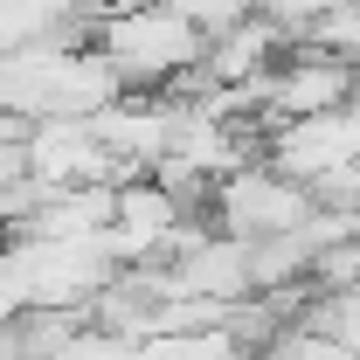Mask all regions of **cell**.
I'll use <instances>...</instances> for the list:
<instances>
[{
    "label": "cell",
    "instance_id": "cell-3",
    "mask_svg": "<svg viewBox=\"0 0 360 360\" xmlns=\"http://www.w3.org/2000/svg\"><path fill=\"white\" fill-rule=\"evenodd\" d=\"M354 90H360V63H340V56H326V49H291V63H277V70H270L264 125H277V118H319V111H340Z\"/></svg>",
    "mask_w": 360,
    "mask_h": 360
},
{
    "label": "cell",
    "instance_id": "cell-2",
    "mask_svg": "<svg viewBox=\"0 0 360 360\" xmlns=\"http://www.w3.org/2000/svg\"><path fill=\"white\" fill-rule=\"evenodd\" d=\"M319 208V194L305 180H291L284 167H264V160H250V167H236L229 180H215V215H222L229 236H284V229H298L305 215Z\"/></svg>",
    "mask_w": 360,
    "mask_h": 360
},
{
    "label": "cell",
    "instance_id": "cell-1",
    "mask_svg": "<svg viewBox=\"0 0 360 360\" xmlns=\"http://www.w3.org/2000/svg\"><path fill=\"white\" fill-rule=\"evenodd\" d=\"M90 42L104 49V63L118 70L125 90H174L180 77H194L208 63V35L180 14L174 0H146V7L97 14Z\"/></svg>",
    "mask_w": 360,
    "mask_h": 360
}]
</instances>
